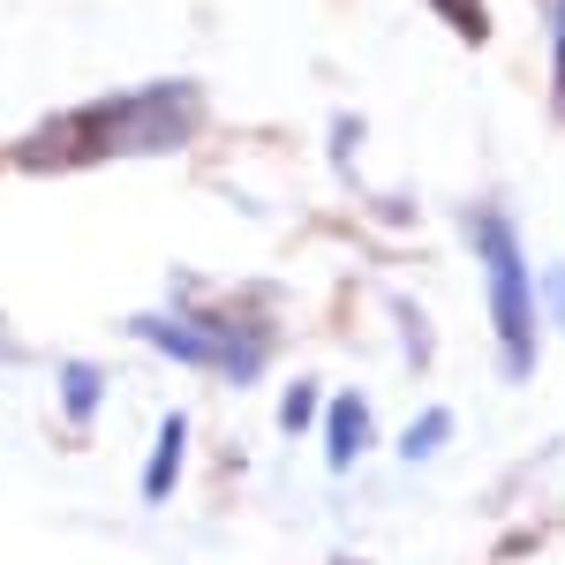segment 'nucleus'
<instances>
[{
  "mask_svg": "<svg viewBox=\"0 0 565 565\" xmlns=\"http://www.w3.org/2000/svg\"><path fill=\"white\" fill-rule=\"evenodd\" d=\"M189 129H196V90L167 84V90H151V98H106V106H84V114H61L15 159L31 174H61V167L121 159V151H174Z\"/></svg>",
  "mask_w": 565,
  "mask_h": 565,
  "instance_id": "f257e3e1",
  "label": "nucleus"
},
{
  "mask_svg": "<svg viewBox=\"0 0 565 565\" xmlns=\"http://www.w3.org/2000/svg\"><path fill=\"white\" fill-rule=\"evenodd\" d=\"M482 264H490V324L505 340V370H535V302H527V264L505 218H482Z\"/></svg>",
  "mask_w": 565,
  "mask_h": 565,
  "instance_id": "f03ea898",
  "label": "nucleus"
},
{
  "mask_svg": "<svg viewBox=\"0 0 565 565\" xmlns=\"http://www.w3.org/2000/svg\"><path fill=\"white\" fill-rule=\"evenodd\" d=\"M362 437H370V415H362V399H340V407H332V468H354Z\"/></svg>",
  "mask_w": 565,
  "mask_h": 565,
  "instance_id": "7ed1b4c3",
  "label": "nucleus"
},
{
  "mask_svg": "<svg viewBox=\"0 0 565 565\" xmlns=\"http://www.w3.org/2000/svg\"><path fill=\"white\" fill-rule=\"evenodd\" d=\"M181 423H167V430H159V452H151V476H143V498H167V490H174V468H181Z\"/></svg>",
  "mask_w": 565,
  "mask_h": 565,
  "instance_id": "20e7f679",
  "label": "nucleus"
},
{
  "mask_svg": "<svg viewBox=\"0 0 565 565\" xmlns=\"http://www.w3.org/2000/svg\"><path fill=\"white\" fill-rule=\"evenodd\" d=\"M430 8H437V15H445V23H452V31H460L468 45L490 39V15H482V0H430Z\"/></svg>",
  "mask_w": 565,
  "mask_h": 565,
  "instance_id": "39448f33",
  "label": "nucleus"
},
{
  "mask_svg": "<svg viewBox=\"0 0 565 565\" xmlns=\"http://www.w3.org/2000/svg\"><path fill=\"white\" fill-rule=\"evenodd\" d=\"M61 392H68V415L84 423V415H90V399H98V370H68V377H61Z\"/></svg>",
  "mask_w": 565,
  "mask_h": 565,
  "instance_id": "423d86ee",
  "label": "nucleus"
},
{
  "mask_svg": "<svg viewBox=\"0 0 565 565\" xmlns=\"http://www.w3.org/2000/svg\"><path fill=\"white\" fill-rule=\"evenodd\" d=\"M437 437H445V415H430V423H415V430H407V460H423V452H430Z\"/></svg>",
  "mask_w": 565,
  "mask_h": 565,
  "instance_id": "0eeeda50",
  "label": "nucleus"
},
{
  "mask_svg": "<svg viewBox=\"0 0 565 565\" xmlns=\"http://www.w3.org/2000/svg\"><path fill=\"white\" fill-rule=\"evenodd\" d=\"M558 114H565V0H558Z\"/></svg>",
  "mask_w": 565,
  "mask_h": 565,
  "instance_id": "6e6552de",
  "label": "nucleus"
}]
</instances>
